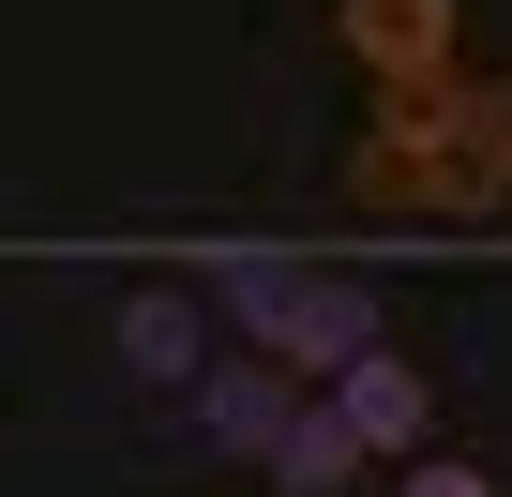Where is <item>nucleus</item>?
<instances>
[{
    "instance_id": "obj_1",
    "label": "nucleus",
    "mask_w": 512,
    "mask_h": 497,
    "mask_svg": "<svg viewBox=\"0 0 512 497\" xmlns=\"http://www.w3.org/2000/svg\"><path fill=\"white\" fill-rule=\"evenodd\" d=\"M347 196L362 211H497L512 196V76H467L452 106H422V121H377L362 151H347Z\"/></svg>"
},
{
    "instance_id": "obj_2",
    "label": "nucleus",
    "mask_w": 512,
    "mask_h": 497,
    "mask_svg": "<svg viewBox=\"0 0 512 497\" xmlns=\"http://www.w3.org/2000/svg\"><path fill=\"white\" fill-rule=\"evenodd\" d=\"M452 16H467V0H332V31H347V61L377 76V106H392V121H422V106H452V91H467Z\"/></svg>"
},
{
    "instance_id": "obj_3",
    "label": "nucleus",
    "mask_w": 512,
    "mask_h": 497,
    "mask_svg": "<svg viewBox=\"0 0 512 497\" xmlns=\"http://www.w3.org/2000/svg\"><path fill=\"white\" fill-rule=\"evenodd\" d=\"M196 422H211L226 452H287V422H302V377H287V362H226V377H196Z\"/></svg>"
},
{
    "instance_id": "obj_4",
    "label": "nucleus",
    "mask_w": 512,
    "mask_h": 497,
    "mask_svg": "<svg viewBox=\"0 0 512 497\" xmlns=\"http://www.w3.org/2000/svg\"><path fill=\"white\" fill-rule=\"evenodd\" d=\"M362 347H377V287H332V272H317V287H302V317L272 332V362H287V377H347Z\"/></svg>"
},
{
    "instance_id": "obj_5",
    "label": "nucleus",
    "mask_w": 512,
    "mask_h": 497,
    "mask_svg": "<svg viewBox=\"0 0 512 497\" xmlns=\"http://www.w3.org/2000/svg\"><path fill=\"white\" fill-rule=\"evenodd\" d=\"M196 287H211L226 317H256V332H287L317 272H302V257H272V241H196Z\"/></svg>"
},
{
    "instance_id": "obj_6",
    "label": "nucleus",
    "mask_w": 512,
    "mask_h": 497,
    "mask_svg": "<svg viewBox=\"0 0 512 497\" xmlns=\"http://www.w3.org/2000/svg\"><path fill=\"white\" fill-rule=\"evenodd\" d=\"M332 407L362 422V452H422V377H407L392 347H362V362L332 377Z\"/></svg>"
},
{
    "instance_id": "obj_7",
    "label": "nucleus",
    "mask_w": 512,
    "mask_h": 497,
    "mask_svg": "<svg viewBox=\"0 0 512 497\" xmlns=\"http://www.w3.org/2000/svg\"><path fill=\"white\" fill-rule=\"evenodd\" d=\"M121 362H136V377H211L196 302H181V287H136V302H121Z\"/></svg>"
},
{
    "instance_id": "obj_8",
    "label": "nucleus",
    "mask_w": 512,
    "mask_h": 497,
    "mask_svg": "<svg viewBox=\"0 0 512 497\" xmlns=\"http://www.w3.org/2000/svg\"><path fill=\"white\" fill-rule=\"evenodd\" d=\"M272 467H287V497H332V482H362V422H347V407H302Z\"/></svg>"
},
{
    "instance_id": "obj_9",
    "label": "nucleus",
    "mask_w": 512,
    "mask_h": 497,
    "mask_svg": "<svg viewBox=\"0 0 512 497\" xmlns=\"http://www.w3.org/2000/svg\"><path fill=\"white\" fill-rule=\"evenodd\" d=\"M407 497H512V482H497V467H452V452H422V467H407Z\"/></svg>"
}]
</instances>
